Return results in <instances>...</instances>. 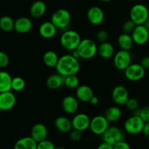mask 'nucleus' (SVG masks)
<instances>
[{
	"label": "nucleus",
	"mask_w": 149,
	"mask_h": 149,
	"mask_svg": "<svg viewBox=\"0 0 149 149\" xmlns=\"http://www.w3.org/2000/svg\"><path fill=\"white\" fill-rule=\"evenodd\" d=\"M141 65L145 68L146 70L148 69L149 68V57L148 56H146L144 58H143L141 59V63H140Z\"/></svg>",
	"instance_id": "obj_42"
},
{
	"label": "nucleus",
	"mask_w": 149,
	"mask_h": 149,
	"mask_svg": "<svg viewBox=\"0 0 149 149\" xmlns=\"http://www.w3.org/2000/svg\"><path fill=\"white\" fill-rule=\"evenodd\" d=\"M96 39L100 43H103V42H106L108 41L109 39V34H108L107 31L104 30L99 31L96 35Z\"/></svg>",
	"instance_id": "obj_38"
},
{
	"label": "nucleus",
	"mask_w": 149,
	"mask_h": 149,
	"mask_svg": "<svg viewBox=\"0 0 149 149\" xmlns=\"http://www.w3.org/2000/svg\"><path fill=\"white\" fill-rule=\"evenodd\" d=\"M47 11V5L45 1L42 0L35 1L31 5L30 7V15L35 18H39L42 17L45 14Z\"/></svg>",
	"instance_id": "obj_23"
},
{
	"label": "nucleus",
	"mask_w": 149,
	"mask_h": 149,
	"mask_svg": "<svg viewBox=\"0 0 149 149\" xmlns=\"http://www.w3.org/2000/svg\"><path fill=\"white\" fill-rule=\"evenodd\" d=\"M125 106H126V107L128 109L134 111H135L136 109H138L139 103H138V101L136 99L133 98V97H130V98L128 99Z\"/></svg>",
	"instance_id": "obj_35"
},
{
	"label": "nucleus",
	"mask_w": 149,
	"mask_h": 149,
	"mask_svg": "<svg viewBox=\"0 0 149 149\" xmlns=\"http://www.w3.org/2000/svg\"><path fill=\"white\" fill-rule=\"evenodd\" d=\"M113 149H131V148L128 143L123 141L113 145Z\"/></svg>",
	"instance_id": "obj_40"
},
{
	"label": "nucleus",
	"mask_w": 149,
	"mask_h": 149,
	"mask_svg": "<svg viewBox=\"0 0 149 149\" xmlns=\"http://www.w3.org/2000/svg\"><path fill=\"white\" fill-rule=\"evenodd\" d=\"M10 63V58L4 52H0V68H4L8 65Z\"/></svg>",
	"instance_id": "obj_37"
},
{
	"label": "nucleus",
	"mask_w": 149,
	"mask_h": 149,
	"mask_svg": "<svg viewBox=\"0 0 149 149\" xmlns=\"http://www.w3.org/2000/svg\"><path fill=\"white\" fill-rule=\"evenodd\" d=\"M60 57L58 54L52 50L47 51L43 55V63L49 68H55L58 64Z\"/></svg>",
	"instance_id": "obj_28"
},
{
	"label": "nucleus",
	"mask_w": 149,
	"mask_h": 149,
	"mask_svg": "<svg viewBox=\"0 0 149 149\" xmlns=\"http://www.w3.org/2000/svg\"><path fill=\"white\" fill-rule=\"evenodd\" d=\"M87 17L88 21L94 26L101 24L105 18L103 10L97 6L91 7L87 13Z\"/></svg>",
	"instance_id": "obj_12"
},
{
	"label": "nucleus",
	"mask_w": 149,
	"mask_h": 149,
	"mask_svg": "<svg viewBox=\"0 0 149 149\" xmlns=\"http://www.w3.org/2000/svg\"><path fill=\"white\" fill-rule=\"evenodd\" d=\"M80 63L78 58L72 55L66 54L60 57L58 64L55 67L57 73L64 77L70 75H76L79 71Z\"/></svg>",
	"instance_id": "obj_1"
},
{
	"label": "nucleus",
	"mask_w": 149,
	"mask_h": 149,
	"mask_svg": "<svg viewBox=\"0 0 149 149\" xmlns=\"http://www.w3.org/2000/svg\"><path fill=\"white\" fill-rule=\"evenodd\" d=\"M63 110L68 114H73L77 111L79 108V102L77 97L72 95H67L62 100Z\"/></svg>",
	"instance_id": "obj_16"
},
{
	"label": "nucleus",
	"mask_w": 149,
	"mask_h": 149,
	"mask_svg": "<svg viewBox=\"0 0 149 149\" xmlns=\"http://www.w3.org/2000/svg\"><path fill=\"white\" fill-rule=\"evenodd\" d=\"M26 87V81L22 77H15L13 79L12 88L13 90L16 92L22 91Z\"/></svg>",
	"instance_id": "obj_32"
},
{
	"label": "nucleus",
	"mask_w": 149,
	"mask_h": 149,
	"mask_svg": "<svg viewBox=\"0 0 149 149\" xmlns=\"http://www.w3.org/2000/svg\"><path fill=\"white\" fill-rule=\"evenodd\" d=\"M55 149H65V148H63V147H61V146H59V147H56Z\"/></svg>",
	"instance_id": "obj_47"
},
{
	"label": "nucleus",
	"mask_w": 149,
	"mask_h": 149,
	"mask_svg": "<svg viewBox=\"0 0 149 149\" xmlns=\"http://www.w3.org/2000/svg\"><path fill=\"white\" fill-rule=\"evenodd\" d=\"M105 117L109 123H113L119 120L122 116V111L117 106H111L108 108L104 113Z\"/></svg>",
	"instance_id": "obj_29"
},
{
	"label": "nucleus",
	"mask_w": 149,
	"mask_h": 149,
	"mask_svg": "<svg viewBox=\"0 0 149 149\" xmlns=\"http://www.w3.org/2000/svg\"><path fill=\"white\" fill-rule=\"evenodd\" d=\"M146 122L139 116L132 115L126 119L124 124L125 132L130 135H138L143 132Z\"/></svg>",
	"instance_id": "obj_6"
},
{
	"label": "nucleus",
	"mask_w": 149,
	"mask_h": 149,
	"mask_svg": "<svg viewBox=\"0 0 149 149\" xmlns=\"http://www.w3.org/2000/svg\"><path fill=\"white\" fill-rule=\"evenodd\" d=\"M57 27L51 21H45L39 26V33L45 39H51L56 34Z\"/></svg>",
	"instance_id": "obj_19"
},
{
	"label": "nucleus",
	"mask_w": 149,
	"mask_h": 149,
	"mask_svg": "<svg viewBox=\"0 0 149 149\" xmlns=\"http://www.w3.org/2000/svg\"><path fill=\"white\" fill-rule=\"evenodd\" d=\"M131 35L135 44L143 45L148 42L149 39V30L146 28L144 25H138Z\"/></svg>",
	"instance_id": "obj_14"
},
{
	"label": "nucleus",
	"mask_w": 149,
	"mask_h": 149,
	"mask_svg": "<svg viewBox=\"0 0 149 149\" xmlns=\"http://www.w3.org/2000/svg\"><path fill=\"white\" fill-rule=\"evenodd\" d=\"M140 116L145 122H149V106H145L141 109Z\"/></svg>",
	"instance_id": "obj_39"
},
{
	"label": "nucleus",
	"mask_w": 149,
	"mask_h": 149,
	"mask_svg": "<svg viewBox=\"0 0 149 149\" xmlns=\"http://www.w3.org/2000/svg\"><path fill=\"white\" fill-rule=\"evenodd\" d=\"M94 96V93L92 88L89 86L83 84V85H79L76 90V97L80 101L84 102H90V99Z\"/></svg>",
	"instance_id": "obj_20"
},
{
	"label": "nucleus",
	"mask_w": 149,
	"mask_h": 149,
	"mask_svg": "<svg viewBox=\"0 0 149 149\" xmlns=\"http://www.w3.org/2000/svg\"><path fill=\"white\" fill-rule=\"evenodd\" d=\"M132 56L130 51L120 49L113 55V65L119 71H125L131 64Z\"/></svg>",
	"instance_id": "obj_8"
},
{
	"label": "nucleus",
	"mask_w": 149,
	"mask_h": 149,
	"mask_svg": "<svg viewBox=\"0 0 149 149\" xmlns=\"http://www.w3.org/2000/svg\"><path fill=\"white\" fill-rule=\"evenodd\" d=\"M64 85L69 89H77L79 86V79L77 75H70L65 77Z\"/></svg>",
	"instance_id": "obj_31"
},
{
	"label": "nucleus",
	"mask_w": 149,
	"mask_h": 149,
	"mask_svg": "<svg viewBox=\"0 0 149 149\" xmlns=\"http://www.w3.org/2000/svg\"><path fill=\"white\" fill-rule=\"evenodd\" d=\"M100 1H105V2H107V1H113V0H98Z\"/></svg>",
	"instance_id": "obj_46"
},
{
	"label": "nucleus",
	"mask_w": 149,
	"mask_h": 149,
	"mask_svg": "<svg viewBox=\"0 0 149 149\" xmlns=\"http://www.w3.org/2000/svg\"><path fill=\"white\" fill-rule=\"evenodd\" d=\"M65 77L60 74H52L47 79L46 84L48 88L51 90H58L64 84Z\"/></svg>",
	"instance_id": "obj_24"
},
{
	"label": "nucleus",
	"mask_w": 149,
	"mask_h": 149,
	"mask_svg": "<svg viewBox=\"0 0 149 149\" xmlns=\"http://www.w3.org/2000/svg\"><path fill=\"white\" fill-rule=\"evenodd\" d=\"M109 127V122L104 115H97L90 121V129L93 134L102 135Z\"/></svg>",
	"instance_id": "obj_9"
},
{
	"label": "nucleus",
	"mask_w": 149,
	"mask_h": 149,
	"mask_svg": "<svg viewBox=\"0 0 149 149\" xmlns=\"http://www.w3.org/2000/svg\"><path fill=\"white\" fill-rule=\"evenodd\" d=\"M0 28L3 31H12L15 29V20L10 16H2L0 19Z\"/></svg>",
	"instance_id": "obj_30"
},
{
	"label": "nucleus",
	"mask_w": 149,
	"mask_h": 149,
	"mask_svg": "<svg viewBox=\"0 0 149 149\" xmlns=\"http://www.w3.org/2000/svg\"><path fill=\"white\" fill-rule=\"evenodd\" d=\"M101 137L102 141L113 146L121 141H125V135L124 132L120 128L116 126H109Z\"/></svg>",
	"instance_id": "obj_7"
},
{
	"label": "nucleus",
	"mask_w": 149,
	"mask_h": 149,
	"mask_svg": "<svg viewBox=\"0 0 149 149\" xmlns=\"http://www.w3.org/2000/svg\"><path fill=\"white\" fill-rule=\"evenodd\" d=\"M33 27L31 19L27 17H20L15 20V29L18 33H26Z\"/></svg>",
	"instance_id": "obj_18"
},
{
	"label": "nucleus",
	"mask_w": 149,
	"mask_h": 149,
	"mask_svg": "<svg viewBox=\"0 0 149 149\" xmlns=\"http://www.w3.org/2000/svg\"><path fill=\"white\" fill-rule=\"evenodd\" d=\"M97 52L102 58L109 59L114 55V47L110 42H103L99 45Z\"/></svg>",
	"instance_id": "obj_27"
},
{
	"label": "nucleus",
	"mask_w": 149,
	"mask_h": 149,
	"mask_svg": "<svg viewBox=\"0 0 149 149\" xmlns=\"http://www.w3.org/2000/svg\"><path fill=\"white\" fill-rule=\"evenodd\" d=\"M81 41V36L74 30L65 31L60 38V43L62 47L69 51L75 50L78 47Z\"/></svg>",
	"instance_id": "obj_2"
},
{
	"label": "nucleus",
	"mask_w": 149,
	"mask_h": 149,
	"mask_svg": "<svg viewBox=\"0 0 149 149\" xmlns=\"http://www.w3.org/2000/svg\"><path fill=\"white\" fill-rule=\"evenodd\" d=\"M124 71L127 79L131 81L142 79L146 74V69L140 63H131Z\"/></svg>",
	"instance_id": "obj_10"
},
{
	"label": "nucleus",
	"mask_w": 149,
	"mask_h": 149,
	"mask_svg": "<svg viewBox=\"0 0 149 149\" xmlns=\"http://www.w3.org/2000/svg\"><path fill=\"white\" fill-rule=\"evenodd\" d=\"M71 20V15L69 11L65 9H58L52 13L50 21L58 29H64L68 27Z\"/></svg>",
	"instance_id": "obj_4"
},
{
	"label": "nucleus",
	"mask_w": 149,
	"mask_h": 149,
	"mask_svg": "<svg viewBox=\"0 0 149 149\" xmlns=\"http://www.w3.org/2000/svg\"><path fill=\"white\" fill-rule=\"evenodd\" d=\"M81 131L73 129L71 132H69V138L74 142H77V141H80L82 137V134H81Z\"/></svg>",
	"instance_id": "obj_36"
},
{
	"label": "nucleus",
	"mask_w": 149,
	"mask_h": 149,
	"mask_svg": "<svg viewBox=\"0 0 149 149\" xmlns=\"http://www.w3.org/2000/svg\"><path fill=\"white\" fill-rule=\"evenodd\" d=\"M16 97L14 93L10 92L0 93V110L2 111H10L15 106Z\"/></svg>",
	"instance_id": "obj_15"
},
{
	"label": "nucleus",
	"mask_w": 149,
	"mask_h": 149,
	"mask_svg": "<svg viewBox=\"0 0 149 149\" xmlns=\"http://www.w3.org/2000/svg\"><path fill=\"white\" fill-rule=\"evenodd\" d=\"M48 130L47 127L42 123L35 124L31 130V136L37 143L42 142L47 139Z\"/></svg>",
	"instance_id": "obj_17"
},
{
	"label": "nucleus",
	"mask_w": 149,
	"mask_h": 149,
	"mask_svg": "<svg viewBox=\"0 0 149 149\" xmlns=\"http://www.w3.org/2000/svg\"><path fill=\"white\" fill-rule=\"evenodd\" d=\"M137 25L132 21L131 19L127 20L124 23L123 26H122V30H123V33H129V34H132L133 31L135 30V27Z\"/></svg>",
	"instance_id": "obj_33"
},
{
	"label": "nucleus",
	"mask_w": 149,
	"mask_h": 149,
	"mask_svg": "<svg viewBox=\"0 0 149 149\" xmlns=\"http://www.w3.org/2000/svg\"><path fill=\"white\" fill-rule=\"evenodd\" d=\"M117 42L121 49L127 51L130 50L133 47L134 44H135L132 35L126 33H121L118 37Z\"/></svg>",
	"instance_id": "obj_26"
},
{
	"label": "nucleus",
	"mask_w": 149,
	"mask_h": 149,
	"mask_svg": "<svg viewBox=\"0 0 149 149\" xmlns=\"http://www.w3.org/2000/svg\"><path fill=\"white\" fill-rule=\"evenodd\" d=\"M13 79L11 75L5 71H0V93L13 90Z\"/></svg>",
	"instance_id": "obj_25"
},
{
	"label": "nucleus",
	"mask_w": 149,
	"mask_h": 149,
	"mask_svg": "<svg viewBox=\"0 0 149 149\" xmlns=\"http://www.w3.org/2000/svg\"><path fill=\"white\" fill-rule=\"evenodd\" d=\"M143 133L144 134V135L146 138H149V122H146L145 123L143 130Z\"/></svg>",
	"instance_id": "obj_43"
},
{
	"label": "nucleus",
	"mask_w": 149,
	"mask_h": 149,
	"mask_svg": "<svg viewBox=\"0 0 149 149\" xmlns=\"http://www.w3.org/2000/svg\"><path fill=\"white\" fill-rule=\"evenodd\" d=\"M130 19L138 26L143 25L149 17L148 9L143 4H136L133 5L130 12Z\"/></svg>",
	"instance_id": "obj_5"
},
{
	"label": "nucleus",
	"mask_w": 149,
	"mask_h": 149,
	"mask_svg": "<svg viewBox=\"0 0 149 149\" xmlns=\"http://www.w3.org/2000/svg\"><path fill=\"white\" fill-rule=\"evenodd\" d=\"M98 47L95 42L90 39H81L76 50L78 52L80 58L88 60L91 59L97 54Z\"/></svg>",
	"instance_id": "obj_3"
},
{
	"label": "nucleus",
	"mask_w": 149,
	"mask_h": 149,
	"mask_svg": "<svg viewBox=\"0 0 149 149\" xmlns=\"http://www.w3.org/2000/svg\"><path fill=\"white\" fill-rule=\"evenodd\" d=\"M55 148L56 147L55 146L53 143L47 139L38 143L37 145V149H55Z\"/></svg>",
	"instance_id": "obj_34"
},
{
	"label": "nucleus",
	"mask_w": 149,
	"mask_h": 149,
	"mask_svg": "<svg viewBox=\"0 0 149 149\" xmlns=\"http://www.w3.org/2000/svg\"><path fill=\"white\" fill-rule=\"evenodd\" d=\"M90 104L93 105V106H96V105L98 104L99 103V98L97 97V96H93L90 100Z\"/></svg>",
	"instance_id": "obj_44"
},
{
	"label": "nucleus",
	"mask_w": 149,
	"mask_h": 149,
	"mask_svg": "<svg viewBox=\"0 0 149 149\" xmlns=\"http://www.w3.org/2000/svg\"><path fill=\"white\" fill-rule=\"evenodd\" d=\"M129 93L124 86L119 85L113 88L112 91V99L118 106H124L129 99Z\"/></svg>",
	"instance_id": "obj_13"
},
{
	"label": "nucleus",
	"mask_w": 149,
	"mask_h": 149,
	"mask_svg": "<svg viewBox=\"0 0 149 149\" xmlns=\"http://www.w3.org/2000/svg\"><path fill=\"white\" fill-rule=\"evenodd\" d=\"M55 127L59 132L68 133L73 130L72 122L65 116H58L55 120Z\"/></svg>",
	"instance_id": "obj_22"
},
{
	"label": "nucleus",
	"mask_w": 149,
	"mask_h": 149,
	"mask_svg": "<svg viewBox=\"0 0 149 149\" xmlns=\"http://www.w3.org/2000/svg\"><path fill=\"white\" fill-rule=\"evenodd\" d=\"M97 149H113V146L109 143L103 141L101 143L99 144Z\"/></svg>",
	"instance_id": "obj_41"
},
{
	"label": "nucleus",
	"mask_w": 149,
	"mask_h": 149,
	"mask_svg": "<svg viewBox=\"0 0 149 149\" xmlns=\"http://www.w3.org/2000/svg\"><path fill=\"white\" fill-rule=\"evenodd\" d=\"M38 143L31 136L20 138L15 142L14 149H37Z\"/></svg>",
	"instance_id": "obj_21"
},
{
	"label": "nucleus",
	"mask_w": 149,
	"mask_h": 149,
	"mask_svg": "<svg viewBox=\"0 0 149 149\" xmlns=\"http://www.w3.org/2000/svg\"><path fill=\"white\" fill-rule=\"evenodd\" d=\"M90 118L86 113H77L71 119L72 122L73 129L77 130L81 132L85 131L88 128H90Z\"/></svg>",
	"instance_id": "obj_11"
},
{
	"label": "nucleus",
	"mask_w": 149,
	"mask_h": 149,
	"mask_svg": "<svg viewBox=\"0 0 149 149\" xmlns=\"http://www.w3.org/2000/svg\"><path fill=\"white\" fill-rule=\"evenodd\" d=\"M143 25L146 26V29H148V30H149V17H148V19H147L145 23H144Z\"/></svg>",
	"instance_id": "obj_45"
}]
</instances>
